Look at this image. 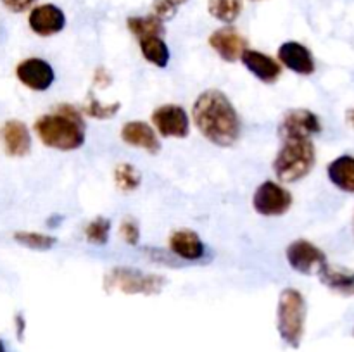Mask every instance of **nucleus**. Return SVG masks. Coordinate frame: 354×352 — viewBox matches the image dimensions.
Here are the masks:
<instances>
[{
    "mask_svg": "<svg viewBox=\"0 0 354 352\" xmlns=\"http://www.w3.org/2000/svg\"><path fill=\"white\" fill-rule=\"evenodd\" d=\"M197 130L214 145L230 147L241 137V117L234 104L220 90H206L197 97L192 109Z\"/></svg>",
    "mask_w": 354,
    "mask_h": 352,
    "instance_id": "obj_1",
    "label": "nucleus"
},
{
    "mask_svg": "<svg viewBox=\"0 0 354 352\" xmlns=\"http://www.w3.org/2000/svg\"><path fill=\"white\" fill-rule=\"evenodd\" d=\"M35 133L41 144L55 150H76L85 144V123L80 110L73 106H57L54 113L38 117Z\"/></svg>",
    "mask_w": 354,
    "mask_h": 352,
    "instance_id": "obj_2",
    "label": "nucleus"
},
{
    "mask_svg": "<svg viewBox=\"0 0 354 352\" xmlns=\"http://www.w3.org/2000/svg\"><path fill=\"white\" fill-rule=\"evenodd\" d=\"M317 161V152L311 138H289L273 162V169L280 182L294 183L310 175Z\"/></svg>",
    "mask_w": 354,
    "mask_h": 352,
    "instance_id": "obj_3",
    "label": "nucleus"
},
{
    "mask_svg": "<svg viewBox=\"0 0 354 352\" xmlns=\"http://www.w3.org/2000/svg\"><path fill=\"white\" fill-rule=\"evenodd\" d=\"M306 324V300L296 289L282 290L277 309V328L282 340L292 349L301 345Z\"/></svg>",
    "mask_w": 354,
    "mask_h": 352,
    "instance_id": "obj_4",
    "label": "nucleus"
},
{
    "mask_svg": "<svg viewBox=\"0 0 354 352\" xmlns=\"http://www.w3.org/2000/svg\"><path fill=\"white\" fill-rule=\"evenodd\" d=\"M166 280L159 275L138 271L131 268H114L106 276L104 286L106 290H121L124 293H144V295H154L159 293L165 286Z\"/></svg>",
    "mask_w": 354,
    "mask_h": 352,
    "instance_id": "obj_5",
    "label": "nucleus"
},
{
    "mask_svg": "<svg viewBox=\"0 0 354 352\" xmlns=\"http://www.w3.org/2000/svg\"><path fill=\"white\" fill-rule=\"evenodd\" d=\"M252 206L261 216H282L292 206V195L279 183L265 182L256 190Z\"/></svg>",
    "mask_w": 354,
    "mask_h": 352,
    "instance_id": "obj_6",
    "label": "nucleus"
},
{
    "mask_svg": "<svg viewBox=\"0 0 354 352\" xmlns=\"http://www.w3.org/2000/svg\"><path fill=\"white\" fill-rule=\"evenodd\" d=\"M152 123L165 138H187L190 131V121L185 109L175 104L158 107L152 113Z\"/></svg>",
    "mask_w": 354,
    "mask_h": 352,
    "instance_id": "obj_7",
    "label": "nucleus"
},
{
    "mask_svg": "<svg viewBox=\"0 0 354 352\" xmlns=\"http://www.w3.org/2000/svg\"><path fill=\"white\" fill-rule=\"evenodd\" d=\"M16 76L24 86L35 90V92H45V90L50 88L55 79L52 66L47 61L38 57L21 61L16 68Z\"/></svg>",
    "mask_w": 354,
    "mask_h": 352,
    "instance_id": "obj_8",
    "label": "nucleus"
},
{
    "mask_svg": "<svg viewBox=\"0 0 354 352\" xmlns=\"http://www.w3.org/2000/svg\"><path fill=\"white\" fill-rule=\"evenodd\" d=\"M322 131L320 119L315 113L308 109H294L286 114L279 133L283 140L289 138H311Z\"/></svg>",
    "mask_w": 354,
    "mask_h": 352,
    "instance_id": "obj_9",
    "label": "nucleus"
},
{
    "mask_svg": "<svg viewBox=\"0 0 354 352\" xmlns=\"http://www.w3.org/2000/svg\"><path fill=\"white\" fill-rule=\"evenodd\" d=\"M287 261L290 268L296 269L301 275H311L315 268H320L324 262H327L324 252L315 244L308 240H296L287 247Z\"/></svg>",
    "mask_w": 354,
    "mask_h": 352,
    "instance_id": "obj_10",
    "label": "nucleus"
},
{
    "mask_svg": "<svg viewBox=\"0 0 354 352\" xmlns=\"http://www.w3.org/2000/svg\"><path fill=\"white\" fill-rule=\"evenodd\" d=\"M28 24L31 31L37 33L38 37H52L57 35L59 31L64 30L66 16L57 6L52 3H44V6L35 7L28 16Z\"/></svg>",
    "mask_w": 354,
    "mask_h": 352,
    "instance_id": "obj_11",
    "label": "nucleus"
},
{
    "mask_svg": "<svg viewBox=\"0 0 354 352\" xmlns=\"http://www.w3.org/2000/svg\"><path fill=\"white\" fill-rule=\"evenodd\" d=\"M0 140H2L3 150L10 157H24L30 154L31 135L23 121H6L0 128Z\"/></svg>",
    "mask_w": 354,
    "mask_h": 352,
    "instance_id": "obj_12",
    "label": "nucleus"
},
{
    "mask_svg": "<svg viewBox=\"0 0 354 352\" xmlns=\"http://www.w3.org/2000/svg\"><path fill=\"white\" fill-rule=\"evenodd\" d=\"M209 45L227 62H235L237 59H241L248 48L245 38L234 28H221V30L214 31L209 37Z\"/></svg>",
    "mask_w": 354,
    "mask_h": 352,
    "instance_id": "obj_13",
    "label": "nucleus"
},
{
    "mask_svg": "<svg viewBox=\"0 0 354 352\" xmlns=\"http://www.w3.org/2000/svg\"><path fill=\"white\" fill-rule=\"evenodd\" d=\"M279 59L283 66H287L290 71L297 72V75H313L317 69L310 48L297 41H286L279 48Z\"/></svg>",
    "mask_w": 354,
    "mask_h": 352,
    "instance_id": "obj_14",
    "label": "nucleus"
},
{
    "mask_svg": "<svg viewBox=\"0 0 354 352\" xmlns=\"http://www.w3.org/2000/svg\"><path fill=\"white\" fill-rule=\"evenodd\" d=\"M121 138L131 147L144 148L149 154H158L161 150V141H159L158 135L152 130L151 124L144 123V121H128L121 128Z\"/></svg>",
    "mask_w": 354,
    "mask_h": 352,
    "instance_id": "obj_15",
    "label": "nucleus"
},
{
    "mask_svg": "<svg viewBox=\"0 0 354 352\" xmlns=\"http://www.w3.org/2000/svg\"><path fill=\"white\" fill-rule=\"evenodd\" d=\"M241 59L242 64L263 83H275L280 78V75H282V66L273 57L263 54V52L245 48Z\"/></svg>",
    "mask_w": 354,
    "mask_h": 352,
    "instance_id": "obj_16",
    "label": "nucleus"
},
{
    "mask_svg": "<svg viewBox=\"0 0 354 352\" xmlns=\"http://www.w3.org/2000/svg\"><path fill=\"white\" fill-rule=\"evenodd\" d=\"M169 248L175 252L178 257L185 259V261H197L204 255L206 248H204L203 240L199 235L192 230H178L169 237Z\"/></svg>",
    "mask_w": 354,
    "mask_h": 352,
    "instance_id": "obj_17",
    "label": "nucleus"
},
{
    "mask_svg": "<svg viewBox=\"0 0 354 352\" xmlns=\"http://www.w3.org/2000/svg\"><path fill=\"white\" fill-rule=\"evenodd\" d=\"M318 276H320L322 283L332 290H337L341 293H348V295H354V273L348 271V269L335 268L330 266L328 262L318 268Z\"/></svg>",
    "mask_w": 354,
    "mask_h": 352,
    "instance_id": "obj_18",
    "label": "nucleus"
},
{
    "mask_svg": "<svg viewBox=\"0 0 354 352\" xmlns=\"http://www.w3.org/2000/svg\"><path fill=\"white\" fill-rule=\"evenodd\" d=\"M328 178L339 190L354 193V157L341 155L328 164Z\"/></svg>",
    "mask_w": 354,
    "mask_h": 352,
    "instance_id": "obj_19",
    "label": "nucleus"
},
{
    "mask_svg": "<svg viewBox=\"0 0 354 352\" xmlns=\"http://www.w3.org/2000/svg\"><path fill=\"white\" fill-rule=\"evenodd\" d=\"M140 43L142 55L145 57V61H149L151 64H154L156 68H166L169 62V50L168 45L165 43L161 37H145L138 40Z\"/></svg>",
    "mask_w": 354,
    "mask_h": 352,
    "instance_id": "obj_20",
    "label": "nucleus"
},
{
    "mask_svg": "<svg viewBox=\"0 0 354 352\" xmlns=\"http://www.w3.org/2000/svg\"><path fill=\"white\" fill-rule=\"evenodd\" d=\"M128 28L140 40L145 37H161L165 33L162 21L158 16H137L128 19Z\"/></svg>",
    "mask_w": 354,
    "mask_h": 352,
    "instance_id": "obj_21",
    "label": "nucleus"
},
{
    "mask_svg": "<svg viewBox=\"0 0 354 352\" xmlns=\"http://www.w3.org/2000/svg\"><path fill=\"white\" fill-rule=\"evenodd\" d=\"M242 6V0H209V12L221 23L230 24L241 16Z\"/></svg>",
    "mask_w": 354,
    "mask_h": 352,
    "instance_id": "obj_22",
    "label": "nucleus"
},
{
    "mask_svg": "<svg viewBox=\"0 0 354 352\" xmlns=\"http://www.w3.org/2000/svg\"><path fill=\"white\" fill-rule=\"evenodd\" d=\"M140 173L135 166L128 164V162H121V164L116 166L114 169V182H116V186L121 190V192H133V190L138 188L140 185Z\"/></svg>",
    "mask_w": 354,
    "mask_h": 352,
    "instance_id": "obj_23",
    "label": "nucleus"
},
{
    "mask_svg": "<svg viewBox=\"0 0 354 352\" xmlns=\"http://www.w3.org/2000/svg\"><path fill=\"white\" fill-rule=\"evenodd\" d=\"M14 240L19 245L26 248H33V251H48L57 244V238L52 235L37 233V231H16L14 233Z\"/></svg>",
    "mask_w": 354,
    "mask_h": 352,
    "instance_id": "obj_24",
    "label": "nucleus"
},
{
    "mask_svg": "<svg viewBox=\"0 0 354 352\" xmlns=\"http://www.w3.org/2000/svg\"><path fill=\"white\" fill-rule=\"evenodd\" d=\"M120 107H121L120 102L102 104L93 95H88V100H86V104L83 106V113L90 117H95V119H109V117L116 116Z\"/></svg>",
    "mask_w": 354,
    "mask_h": 352,
    "instance_id": "obj_25",
    "label": "nucleus"
},
{
    "mask_svg": "<svg viewBox=\"0 0 354 352\" xmlns=\"http://www.w3.org/2000/svg\"><path fill=\"white\" fill-rule=\"evenodd\" d=\"M109 230H111V221L106 219V217L99 216L93 221H90L88 226L85 228V237L90 244L106 245L107 238H109Z\"/></svg>",
    "mask_w": 354,
    "mask_h": 352,
    "instance_id": "obj_26",
    "label": "nucleus"
},
{
    "mask_svg": "<svg viewBox=\"0 0 354 352\" xmlns=\"http://www.w3.org/2000/svg\"><path fill=\"white\" fill-rule=\"evenodd\" d=\"M120 231H121V237H123V240L127 242L128 245H137L138 244V238H140V231H138V224L135 223L133 219L127 217V219L121 223Z\"/></svg>",
    "mask_w": 354,
    "mask_h": 352,
    "instance_id": "obj_27",
    "label": "nucleus"
},
{
    "mask_svg": "<svg viewBox=\"0 0 354 352\" xmlns=\"http://www.w3.org/2000/svg\"><path fill=\"white\" fill-rule=\"evenodd\" d=\"M33 2L35 0H2L3 6L12 10V12H24V10L33 6Z\"/></svg>",
    "mask_w": 354,
    "mask_h": 352,
    "instance_id": "obj_28",
    "label": "nucleus"
},
{
    "mask_svg": "<svg viewBox=\"0 0 354 352\" xmlns=\"http://www.w3.org/2000/svg\"><path fill=\"white\" fill-rule=\"evenodd\" d=\"M95 83L99 86H107V85H111V76L107 75L106 72V69L104 68H99L97 69V72H95Z\"/></svg>",
    "mask_w": 354,
    "mask_h": 352,
    "instance_id": "obj_29",
    "label": "nucleus"
},
{
    "mask_svg": "<svg viewBox=\"0 0 354 352\" xmlns=\"http://www.w3.org/2000/svg\"><path fill=\"white\" fill-rule=\"evenodd\" d=\"M166 3H168V6H171L173 9H176V7L178 6H182V3H185L187 0H165Z\"/></svg>",
    "mask_w": 354,
    "mask_h": 352,
    "instance_id": "obj_30",
    "label": "nucleus"
},
{
    "mask_svg": "<svg viewBox=\"0 0 354 352\" xmlns=\"http://www.w3.org/2000/svg\"><path fill=\"white\" fill-rule=\"evenodd\" d=\"M346 119H348V123L354 128V109H349L348 113H346Z\"/></svg>",
    "mask_w": 354,
    "mask_h": 352,
    "instance_id": "obj_31",
    "label": "nucleus"
},
{
    "mask_svg": "<svg viewBox=\"0 0 354 352\" xmlns=\"http://www.w3.org/2000/svg\"><path fill=\"white\" fill-rule=\"evenodd\" d=\"M16 321H17V333H23V328H24V321H23V317L21 316H17L16 317Z\"/></svg>",
    "mask_w": 354,
    "mask_h": 352,
    "instance_id": "obj_32",
    "label": "nucleus"
},
{
    "mask_svg": "<svg viewBox=\"0 0 354 352\" xmlns=\"http://www.w3.org/2000/svg\"><path fill=\"white\" fill-rule=\"evenodd\" d=\"M0 352H6V345H3L2 340H0Z\"/></svg>",
    "mask_w": 354,
    "mask_h": 352,
    "instance_id": "obj_33",
    "label": "nucleus"
},
{
    "mask_svg": "<svg viewBox=\"0 0 354 352\" xmlns=\"http://www.w3.org/2000/svg\"><path fill=\"white\" fill-rule=\"evenodd\" d=\"M252 2H259V0H252Z\"/></svg>",
    "mask_w": 354,
    "mask_h": 352,
    "instance_id": "obj_34",
    "label": "nucleus"
},
{
    "mask_svg": "<svg viewBox=\"0 0 354 352\" xmlns=\"http://www.w3.org/2000/svg\"><path fill=\"white\" fill-rule=\"evenodd\" d=\"M353 335H354V333H353Z\"/></svg>",
    "mask_w": 354,
    "mask_h": 352,
    "instance_id": "obj_35",
    "label": "nucleus"
}]
</instances>
